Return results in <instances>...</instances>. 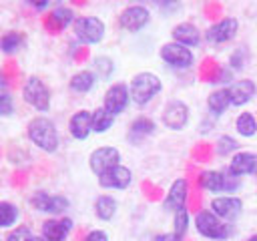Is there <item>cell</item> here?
Here are the masks:
<instances>
[{
	"instance_id": "cell-1",
	"label": "cell",
	"mask_w": 257,
	"mask_h": 241,
	"mask_svg": "<svg viewBox=\"0 0 257 241\" xmlns=\"http://www.w3.org/2000/svg\"><path fill=\"white\" fill-rule=\"evenodd\" d=\"M28 139L32 141L34 147H38L44 153H54L58 149V131L54 127V123L46 116H36L28 123Z\"/></svg>"
},
{
	"instance_id": "cell-2",
	"label": "cell",
	"mask_w": 257,
	"mask_h": 241,
	"mask_svg": "<svg viewBox=\"0 0 257 241\" xmlns=\"http://www.w3.org/2000/svg\"><path fill=\"white\" fill-rule=\"evenodd\" d=\"M161 90H163V82L155 72H139L131 78V84H128L131 100L135 104L151 102Z\"/></svg>"
},
{
	"instance_id": "cell-3",
	"label": "cell",
	"mask_w": 257,
	"mask_h": 241,
	"mask_svg": "<svg viewBox=\"0 0 257 241\" xmlns=\"http://www.w3.org/2000/svg\"><path fill=\"white\" fill-rule=\"evenodd\" d=\"M22 98L38 112H46L50 108V88L38 76H28L22 84Z\"/></svg>"
},
{
	"instance_id": "cell-4",
	"label": "cell",
	"mask_w": 257,
	"mask_h": 241,
	"mask_svg": "<svg viewBox=\"0 0 257 241\" xmlns=\"http://www.w3.org/2000/svg\"><path fill=\"white\" fill-rule=\"evenodd\" d=\"M195 227L207 239L223 241V239H227L231 235V225L223 223L213 211H199L195 215Z\"/></svg>"
},
{
	"instance_id": "cell-5",
	"label": "cell",
	"mask_w": 257,
	"mask_h": 241,
	"mask_svg": "<svg viewBox=\"0 0 257 241\" xmlns=\"http://www.w3.org/2000/svg\"><path fill=\"white\" fill-rule=\"evenodd\" d=\"M72 28L74 36L84 44H98L104 38V22L96 16H78Z\"/></svg>"
},
{
	"instance_id": "cell-6",
	"label": "cell",
	"mask_w": 257,
	"mask_h": 241,
	"mask_svg": "<svg viewBox=\"0 0 257 241\" xmlns=\"http://www.w3.org/2000/svg\"><path fill=\"white\" fill-rule=\"evenodd\" d=\"M88 165H90V171H92L96 177H100V175H104L106 171H110V169H114L116 165H120V153H118V149H114V147H98V149H94V151L90 153Z\"/></svg>"
},
{
	"instance_id": "cell-7",
	"label": "cell",
	"mask_w": 257,
	"mask_h": 241,
	"mask_svg": "<svg viewBox=\"0 0 257 241\" xmlns=\"http://www.w3.org/2000/svg\"><path fill=\"white\" fill-rule=\"evenodd\" d=\"M30 205L40 211V213H50V215H58L64 213L70 205V201L64 195H50L46 191H36L30 197Z\"/></svg>"
},
{
	"instance_id": "cell-8",
	"label": "cell",
	"mask_w": 257,
	"mask_h": 241,
	"mask_svg": "<svg viewBox=\"0 0 257 241\" xmlns=\"http://www.w3.org/2000/svg\"><path fill=\"white\" fill-rule=\"evenodd\" d=\"M161 58H163L169 66L181 68V70L193 66V60H195L191 48H187V46H183V44H177V42H167V44H163V46H161Z\"/></svg>"
},
{
	"instance_id": "cell-9",
	"label": "cell",
	"mask_w": 257,
	"mask_h": 241,
	"mask_svg": "<svg viewBox=\"0 0 257 241\" xmlns=\"http://www.w3.org/2000/svg\"><path fill=\"white\" fill-rule=\"evenodd\" d=\"M151 20V12L149 8H145L143 4H133V6H126L120 16H118V24L120 28L128 30V32H139L143 30Z\"/></svg>"
},
{
	"instance_id": "cell-10",
	"label": "cell",
	"mask_w": 257,
	"mask_h": 241,
	"mask_svg": "<svg viewBox=\"0 0 257 241\" xmlns=\"http://www.w3.org/2000/svg\"><path fill=\"white\" fill-rule=\"evenodd\" d=\"M187 123H189V106L179 98L169 100L163 108V125L171 131H181L187 127Z\"/></svg>"
},
{
	"instance_id": "cell-11",
	"label": "cell",
	"mask_w": 257,
	"mask_h": 241,
	"mask_svg": "<svg viewBox=\"0 0 257 241\" xmlns=\"http://www.w3.org/2000/svg\"><path fill=\"white\" fill-rule=\"evenodd\" d=\"M199 185L211 193H229V191H235L237 179L231 173L223 175L219 171H203L199 175Z\"/></svg>"
},
{
	"instance_id": "cell-12",
	"label": "cell",
	"mask_w": 257,
	"mask_h": 241,
	"mask_svg": "<svg viewBox=\"0 0 257 241\" xmlns=\"http://www.w3.org/2000/svg\"><path fill=\"white\" fill-rule=\"evenodd\" d=\"M239 30V20L233 18V16H227V18H221L219 22H215L207 32H205V38L213 44H223V42H229L235 38Z\"/></svg>"
},
{
	"instance_id": "cell-13",
	"label": "cell",
	"mask_w": 257,
	"mask_h": 241,
	"mask_svg": "<svg viewBox=\"0 0 257 241\" xmlns=\"http://www.w3.org/2000/svg\"><path fill=\"white\" fill-rule=\"evenodd\" d=\"M131 100V92H128V86L122 84V82H116L112 86H108V90L104 92V98H102V106L110 112V114H118L126 108Z\"/></svg>"
},
{
	"instance_id": "cell-14",
	"label": "cell",
	"mask_w": 257,
	"mask_h": 241,
	"mask_svg": "<svg viewBox=\"0 0 257 241\" xmlns=\"http://www.w3.org/2000/svg\"><path fill=\"white\" fill-rule=\"evenodd\" d=\"M187 197H189V183L187 179H177L173 181V185L169 187L167 191V197L163 201V207L167 211H179V209H185V203H187Z\"/></svg>"
},
{
	"instance_id": "cell-15",
	"label": "cell",
	"mask_w": 257,
	"mask_h": 241,
	"mask_svg": "<svg viewBox=\"0 0 257 241\" xmlns=\"http://www.w3.org/2000/svg\"><path fill=\"white\" fill-rule=\"evenodd\" d=\"M131 181H133V173L128 167H122V165H116L114 169L98 177V185L102 189H126Z\"/></svg>"
},
{
	"instance_id": "cell-16",
	"label": "cell",
	"mask_w": 257,
	"mask_h": 241,
	"mask_svg": "<svg viewBox=\"0 0 257 241\" xmlns=\"http://www.w3.org/2000/svg\"><path fill=\"white\" fill-rule=\"evenodd\" d=\"M211 209L213 213L219 217V219H225V221H233L241 215V209H243V203L239 197H215L211 201Z\"/></svg>"
},
{
	"instance_id": "cell-17",
	"label": "cell",
	"mask_w": 257,
	"mask_h": 241,
	"mask_svg": "<svg viewBox=\"0 0 257 241\" xmlns=\"http://www.w3.org/2000/svg\"><path fill=\"white\" fill-rule=\"evenodd\" d=\"M68 133L76 141H84L92 133V112L90 110H76L68 120Z\"/></svg>"
},
{
	"instance_id": "cell-18",
	"label": "cell",
	"mask_w": 257,
	"mask_h": 241,
	"mask_svg": "<svg viewBox=\"0 0 257 241\" xmlns=\"http://www.w3.org/2000/svg\"><path fill=\"white\" fill-rule=\"evenodd\" d=\"M72 229V219L62 217V219H48L42 223V235L46 241H66L68 233Z\"/></svg>"
},
{
	"instance_id": "cell-19",
	"label": "cell",
	"mask_w": 257,
	"mask_h": 241,
	"mask_svg": "<svg viewBox=\"0 0 257 241\" xmlns=\"http://www.w3.org/2000/svg\"><path fill=\"white\" fill-rule=\"evenodd\" d=\"M227 90H229L231 104H233V106H241V104L249 102V100L255 96L257 86H255L253 80H247V78H245V80H235V82H231V84L227 86Z\"/></svg>"
},
{
	"instance_id": "cell-20",
	"label": "cell",
	"mask_w": 257,
	"mask_h": 241,
	"mask_svg": "<svg viewBox=\"0 0 257 241\" xmlns=\"http://www.w3.org/2000/svg\"><path fill=\"white\" fill-rule=\"evenodd\" d=\"M255 171H257V155L255 153L241 151V153H235L233 155L231 165H229V173L233 177L249 175V173H255Z\"/></svg>"
},
{
	"instance_id": "cell-21",
	"label": "cell",
	"mask_w": 257,
	"mask_h": 241,
	"mask_svg": "<svg viewBox=\"0 0 257 241\" xmlns=\"http://www.w3.org/2000/svg\"><path fill=\"white\" fill-rule=\"evenodd\" d=\"M171 34H173V42L183 44V46H187V48L197 46V44L201 42V32H199V28H197L195 24H191V22H181V24H177Z\"/></svg>"
},
{
	"instance_id": "cell-22",
	"label": "cell",
	"mask_w": 257,
	"mask_h": 241,
	"mask_svg": "<svg viewBox=\"0 0 257 241\" xmlns=\"http://www.w3.org/2000/svg\"><path fill=\"white\" fill-rule=\"evenodd\" d=\"M74 20H76L74 18V12L68 6H56L48 14V18H46V26L52 28V30H62L68 24H74Z\"/></svg>"
},
{
	"instance_id": "cell-23",
	"label": "cell",
	"mask_w": 257,
	"mask_h": 241,
	"mask_svg": "<svg viewBox=\"0 0 257 241\" xmlns=\"http://www.w3.org/2000/svg\"><path fill=\"white\" fill-rule=\"evenodd\" d=\"M155 129H157V125H155L149 116H139V118L133 120V125H131V129H128V139H131L133 143H139V141H143L145 137H151V135L155 133Z\"/></svg>"
},
{
	"instance_id": "cell-24",
	"label": "cell",
	"mask_w": 257,
	"mask_h": 241,
	"mask_svg": "<svg viewBox=\"0 0 257 241\" xmlns=\"http://www.w3.org/2000/svg\"><path fill=\"white\" fill-rule=\"evenodd\" d=\"M94 82H96V74H94L92 70H78V72H74V74L70 76L68 86H70V90L82 94V92L92 90Z\"/></svg>"
},
{
	"instance_id": "cell-25",
	"label": "cell",
	"mask_w": 257,
	"mask_h": 241,
	"mask_svg": "<svg viewBox=\"0 0 257 241\" xmlns=\"http://www.w3.org/2000/svg\"><path fill=\"white\" fill-rule=\"evenodd\" d=\"M207 106L213 114H223L229 106H231V98H229V90L227 88H219V90H213L209 96H207Z\"/></svg>"
},
{
	"instance_id": "cell-26",
	"label": "cell",
	"mask_w": 257,
	"mask_h": 241,
	"mask_svg": "<svg viewBox=\"0 0 257 241\" xmlns=\"http://www.w3.org/2000/svg\"><path fill=\"white\" fill-rule=\"evenodd\" d=\"M24 44V34L18 32V30H8L0 36V50L4 54H14L22 48Z\"/></svg>"
},
{
	"instance_id": "cell-27",
	"label": "cell",
	"mask_w": 257,
	"mask_h": 241,
	"mask_svg": "<svg viewBox=\"0 0 257 241\" xmlns=\"http://www.w3.org/2000/svg\"><path fill=\"white\" fill-rule=\"evenodd\" d=\"M114 213H116V201H114V197H110V195H100V197L94 201V215H96L98 219L108 221V219L114 217Z\"/></svg>"
},
{
	"instance_id": "cell-28",
	"label": "cell",
	"mask_w": 257,
	"mask_h": 241,
	"mask_svg": "<svg viewBox=\"0 0 257 241\" xmlns=\"http://www.w3.org/2000/svg\"><path fill=\"white\" fill-rule=\"evenodd\" d=\"M114 125V114H110L104 106L92 110V133H106Z\"/></svg>"
},
{
	"instance_id": "cell-29",
	"label": "cell",
	"mask_w": 257,
	"mask_h": 241,
	"mask_svg": "<svg viewBox=\"0 0 257 241\" xmlns=\"http://www.w3.org/2000/svg\"><path fill=\"white\" fill-rule=\"evenodd\" d=\"M235 127L241 137H253L257 133V118L251 112H241L235 120Z\"/></svg>"
},
{
	"instance_id": "cell-30",
	"label": "cell",
	"mask_w": 257,
	"mask_h": 241,
	"mask_svg": "<svg viewBox=\"0 0 257 241\" xmlns=\"http://www.w3.org/2000/svg\"><path fill=\"white\" fill-rule=\"evenodd\" d=\"M18 219V207L10 201H0V229L12 227Z\"/></svg>"
},
{
	"instance_id": "cell-31",
	"label": "cell",
	"mask_w": 257,
	"mask_h": 241,
	"mask_svg": "<svg viewBox=\"0 0 257 241\" xmlns=\"http://www.w3.org/2000/svg\"><path fill=\"white\" fill-rule=\"evenodd\" d=\"M187 229H189V211H187V209H179V211L175 213L173 233H175L179 239H183L185 233H187Z\"/></svg>"
},
{
	"instance_id": "cell-32",
	"label": "cell",
	"mask_w": 257,
	"mask_h": 241,
	"mask_svg": "<svg viewBox=\"0 0 257 241\" xmlns=\"http://www.w3.org/2000/svg\"><path fill=\"white\" fill-rule=\"evenodd\" d=\"M237 147H239V143H237L233 137H229V135H223V137H219V141H217V153H219L221 157L235 153Z\"/></svg>"
},
{
	"instance_id": "cell-33",
	"label": "cell",
	"mask_w": 257,
	"mask_h": 241,
	"mask_svg": "<svg viewBox=\"0 0 257 241\" xmlns=\"http://www.w3.org/2000/svg\"><path fill=\"white\" fill-rule=\"evenodd\" d=\"M94 70H96L98 76L106 78V76H110V72L114 70V64H112V60H110L108 56H96V58H94Z\"/></svg>"
},
{
	"instance_id": "cell-34",
	"label": "cell",
	"mask_w": 257,
	"mask_h": 241,
	"mask_svg": "<svg viewBox=\"0 0 257 241\" xmlns=\"http://www.w3.org/2000/svg\"><path fill=\"white\" fill-rule=\"evenodd\" d=\"M34 235H32V231H30V227L28 225H20V227H16L14 231H10V235L6 237V241H30Z\"/></svg>"
},
{
	"instance_id": "cell-35",
	"label": "cell",
	"mask_w": 257,
	"mask_h": 241,
	"mask_svg": "<svg viewBox=\"0 0 257 241\" xmlns=\"http://www.w3.org/2000/svg\"><path fill=\"white\" fill-rule=\"evenodd\" d=\"M14 112V98L10 92H0V116H10Z\"/></svg>"
},
{
	"instance_id": "cell-36",
	"label": "cell",
	"mask_w": 257,
	"mask_h": 241,
	"mask_svg": "<svg viewBox=\"0 0 257 241\" xmlns=\"http://www.w3.org/2000/svg\"><path fill=\"white\" fill-rule=\"evenodd\" d=\"M84 241H108V235L104 231H100V229H94L84 237Z\"/></svg>"
},
{
	"instance_id": "cell-37",
	"label": "cell",
	"mask_w": 257,
	"mask_h": 241,
	"mask_svg": "<svg viewBox=\"0 0 257 241\" xmlns=\"http://www.w3.org/2000/svg\"><path fill=\"white\" fill-rule=\"evenodd\" d=\"M153 241H181L175 233H161V235H155Z\"/></svg>"
},
{
	"instance_id": "cell-38",
	"label": "cell",
	"mask_w": 257,
	"mask_h": 241,
	"mask_svg": "<svg viewBox=\"0 0 257 241\" xmlns=\"http://www.w3.org/2000/svg\"><path fill=\"white\" fill-rule=\"evenodd\" d=\"M30 6H34L36 10H44V8H48V2L44 0V2H28Z\"/></svg>"
},
{
	"instance_id": "cell-39",
	"label": "cell",
	"mask_w": 257,
	"mask_h": 241,
	"mask_svg": "<svg viewBox=\"0 0 257 241\" xmlns=\"http://www.w3.org/2000/svg\"><path fill=\"white\" fill-rule=\"evenodd\" d=\"M30 241H46V239H44V237H32Z\"/></svg>"
},
{
	"instance_id": "cell-40",
	"label": "cell",
	"mask_w": 257,
	"mask_h": 241,
	"mask_svg": "<svg viewBox=\"0 0 257 241\" xmlns=\"http://www.w3.org/2000/svg\"><path fill=\"white\" fill-rule=\"evenodd\" d=\"M249 241H257V235H253V237H249Z\"/></svg>"
}]
</instances>
